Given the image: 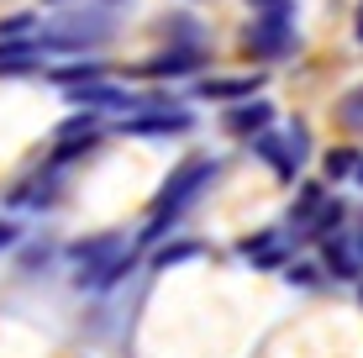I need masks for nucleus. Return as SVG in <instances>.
Returning a JSON list of instances; mask_svg holds the SVG:
<instances>
[{
  "label": "nucleus",
  "mask_w": 363,
  "mask_h": 358,
  "mask_svg": "<svg viewBox=\"0 0 363 358\" xmlns=\"http://www.w3.org/2000/svg\"><path fill=\"white\" fill-rule=\"evenodd\" d=\"M216 169H221L216 158H184V164L164 179V190H158V201H153V227H147V237H158V232H164L169 221L179 216L211 179H216Z\"/></svg>",
  "instance_id": "obj_1"
},
{
  "label": "nucleus",
  "mask_w": 363,
  "mask_h": 358,
  "mask_svg": "<svg viewBox=\"0 0 363 358\" xmlns=\"http://www.w3.org/2000/svg\"><path fill=\"white\" fill-rule=\"evenodd\" d=\"M111 32H116V21H111L106 11H69V16L48 21L32 43L43 47V53H84V47H100Z\"/></svg>",
  "instance_id": "obj_2"
},
{
  "label": "nucleus",
  "mask_w": 363,
  "mask_h": 358,
  "mask_svg": "<svg viewBox=\"0 0 363 358\" xmlns=\"http://www.w3.org/2000/svg\"><path fill=\"white\" fill-rule=\"evenodd\" d=\"M190 127H195V116L184 106L153 101V95H147L132 116H121V132H127V138H179V132H190Z\"/></svg>",
  "instance_id": "obj_3"
},
{
  "label": "nucleus",
  "mask_w": 363,
  "mask_h": 358,
  "mask_svg": "<svg viewBox=\"0 0 363 358\" xmlns=\"http://www.w3.org/2000/svg\"><path fill=\"white\" fill-rule=\"evenodd\" d=\"M242 43H247V58H258V64H279V58H290L295 47H300V37L290 21H247V32H242Z\"/></svg>",
  "instance_id": "obj_4"
},
{
  "label": "nucleus",
  "mask_w": 363,
  "mask_h": 358,
  "mask_svg": "<svg viewBox=\"0 0 363 358\" xmlns=\"http://www.w3.org/2000/svg\"><path fill=\"white\" fill-rule=\"evenodd\" d=\"M116 258H121V237L116 232H100V237L69 248V264H74V274H79V285H100V274H106Z\"/></svg>",
  "instance_id": "obj_5"
},
{
  "label": "nucleus",
  "mask_w": 363,
  "mask_h": 358,
  "mask_svg": "<svg viewBox=\"0 0 363 358\" xmlns=\"http://www.w3.org/2000/svg\"><path fill=\"white\" fill-rule=\"evenodd\" d=\"M69 106L90 111V116H95V111H121V116H132L143 101L127 95V90H116L111 79H90V84H74V90H69Z\"/></svg>",
  "instance_id": "obj_6"
},
{
  "label": "nucleus",
  "mask_w": 363,
  "mask_h": 358,
  "mask_svg": "<svg viewBox=\"0 0 363 358\" xmlns=\"http://www.w3.org/2000/svg\"><path fill=\"white\" fill-rule=\"evenodd\" d=\"M264 90L258 74H211V79L195 84V101H221V106H237V101H253Z\"/></svg>",
  "instance_id": "obj_7"
},
{
  "label": "nucleus",
  "mask_w": 363,
  "mask_h": 358,
  "mask_svg": "<svg viewBox=\"0 0 363 358\" xmlns=\"http://www.w3.org/2000/svg\"><path fill=\"white\" fill-rule=\"evenodd\" d=\"M221 127H227L232 138H258V132L274 127V106L264 101V95H253V101H237L227 116H221Z\"/></svg>",
  "instance_id": "obj_8"
},
{
  "label": "nucleus",
  "mask_w": 363,
  "mask_h": 358,
  "mask_svg": "<svg viewBox=\"0 0 363 358\" xmlns=\"http://www.w3.org/2000/svg\"><path fill=\"white\" fill-rule=\"evenodd\" d=\"M100 142V121L84 111V116H74L58 127V147H53V158L58 164H69V158H79V153H90V147Z\"/></svg>",
  "instance_id": "obj_9"
},
{
  "label": "nucleus",
  "mask_w": 363,
  "mask_h": 358,
  "mask_svg": "<svg viewBox=\"0 0 363 358\" xmlns=\"http://www.w3.org/2000/svg\"><path fill=\"white\" fill-rule=\"evenodd\" d=\"M253 153L258 158H264V164L274 169V174H279L284 184H290L295 174H300V158H295V147H290V138H284V132H258V138H253Z\"/></svg>",
  "instance_id": "obj_10"
},
{
  "label": "nucleus",
  "mask_w": 363,
  "mask_h": 358,
  "mask_svg": "<svg viewBox=\"0 0 363 358\" xmlns=\"http://www.w3.org/2000/svg\"><path fill=\"white\" fill-rule=\"evenodd\" d=\"M253 269H284V258H290V242H284V232H253V237L237 248Z\"/></svg>",
  "instance_id": "obj_11"
},
{
  "label": "nucleus",
  "mask_w": 363,
  "mask_h": 358,
  "mask_svg": "<svg viewBox=\"0 0 363 358\" xmlns=\"http://www.w3.org/2000/svg\"><path fill=\"white\" fill-rule=\"evenodd\" d=\"M206 64V47H190V43H169L164 53H153L143 64V74H195Z\"/></svg>",
  "instance_id": "obj_12"
},
{
  "label": "nucleus",
  "mask_w": 363,
  "mask_h": 358,
  "mask_svg": "<svg viewBox=\"0 0 363 358\" xmlns=\"http://www.w3.org/2000/svg\"><path fill=\"white\" fill-rule=\"evenodd\" d=\"M43 69V47L32 37H0V74H27Z\"/></svg>",
  "instance_id": "obj_13"
},
{
  "label": "nucleus",
  "mask_w": 363,
  "mask_h": 358,
  "mask_svg": "<svg viewBox=\"0 0 363 358\" xmlns=\"http://www.w3.org/2000/svg\"><path fill=\"white\" fill-rule=\"evenodd\" d=\"M321 264H327V274L337 279H358V253L347 237H321Z\"/></svg>",
  "instance_id": "obj_14"
},
{
  "label": "nucleus",
  "mask_w": 363,
  "mask_h": 358,
  "mask_svg": "<svg viewBox=\"0 0 363 358\" xmlns=\"http://www.w3.org/2000/svg\"><path fill=\"white\" fill-rule=\"evenodd\" d=\"M48 79H53V84H90V79H106V64H95V58H84V64H64V69H48Z\"/></svg>",
  "instance_id": "obj_15"
},
{
  "label": "nucleus",
  "mask_w": 363,
  "mask_h": 358,
  "mask_svg": "<svg viewBox=\"0 0 363 358\" xmlns=\"http://www.w3.org/2000/svg\"><path fill=\"white\" fill-rule=\"evenodd\" d=\"M342 216H347V206H342V201H321V206H316V216L306 221V232H311V237H332V227H342Z\"/></svg>",
  "instance_id": "obj_16"
},
{
  "label": "nucleus",
  "mask_w": 363,
  "mask_h": 358,
  "mask_svg": "<svg viewBox=\"0 0 363 358\" xmlns=\"http://www.w3.org/2000/svg\"><path fill=\"white\" fill-rule=\"evenodd\" d=\"M158 32H164L169 43H190V47H200V43H206V32H200L190 16H164V21H158Z\"/></svg>",
  "instance_id": "obj_17"
},
{
  "label": "nucleus",
  "mask_w": 363,
  "mask_h": 358,
  "mask_svg": "<svg viewBox=\"0 0 363 358\" xmlns=\"http://www.w3.org/2000/svg\"><path fill=\"white\" fill-rule=\"evenodd\" d=\"M190 258H200V242L184 237V242H164V248L153 253V269H174V264H190Z\"/></svg>",
  "instance_id": "obj_18"
},
{
  "label": "nucleus",
  "mask_w": 363,
  "mask_h": 358,
  "mask_svg": "<svg viewBox=\"0 0 363 358\" xmlns=\"http://www.w3.org/2000/svg\"><path fill=\"white\" fill-rule=\"evenodd\" d=\"M358 158L363 153H353V147H332L327 158H321V169H327V179L337 184V179H353V169H358Z\"/></svg>",
  "instance_id": "obj_19"
},
{
  "label": "nucleus",
  "mask_w": 363,
  "mask_h": 358,
  "mask_svg": "<svg viewBox=\"0 0 363 358\" xmlns=\"http://www.w3.org/2000/svg\"><path fill=\"white\" fill-rule=\"evenodd\" d=\"M321 201H327V195H321V184H306V190H300V201L290 206V227L306 232V221L316 216V206H321Z\"/></svg>",
  "instance_id": "obj_20"
},
{
  "label": "nucleus",
  "mask_w": 363,
  "mask_h": 358,
  "mask_svg": "<svg viewBox=\"0 0 363 358\" xmlns=\"http://www.w3.org/2000/svg\"><path fill=\"white\" fill-rule=\"evenodd\" d=\"M337 121H342V127H353V132H363V84H353V90L337 101Z\"/></svg>",
  "instance_id": "obj_21"
},
{
  "label": "nucleus",
  "mask_w": 363,
  "mask_h": 358,
  "mask_svg": "<svg viewBox=\"0 0 363 358\" xmlns=\"http://www.w3.org/2000/svg\"><path fill=\"white\" fill-rule=\"evenodd\" d=\"M258 21H290L295 27V0H247Z\"/></svg>",
  "instance_id": "obj_22"
},
{
  "label": "nucleus",
  "mask_w": 363,
  "mask_h": 358,
  "mask_svg": "<svg viewBox=\"0 0 363 358\" xmlns=\"http://www.w3.org/2000/svg\"><path fill=\"white\" fill-rule=\"evenodd\" d=\"M284 274H290V285H300V290H316V269H311V264H284Z\"/></svg>",
  "instance_id": "obj_23"
},
{
  "label": "nucleus",
  "mask_w": 363,
  "mask_h": 358,
  "mask_svg": "<svg viewBox=\"0 0 363 358\" xmlns=\"http://www.w3.org/2000/svg\"><path fill=\"white\" fill-rule=\"evenodd\" d=\"M16 237H21V227H16L11 216H0V253H6V248H16Z\"/></svg>",
  "instance_id": "obj_24"
},
{
  "label": "nucleus",
  "mask_w": 363,
  "mask_h": 358,
  "mask_svg": "<svg viewBox=\"0 0 363 358\" xmlns=\"http://www.w3.org/2000/svg\"><path fill=\"white\" fill-rule=\"evenodd\" d=\"M353 37L363 43V0H358V11H353Z\"/></svg>",
  "instance_id": "obj_25"
},
{
  "label": "nucleus",
  "mask_w": 363,
  "mask_h": 358,
  "mask_svg": "<svg viewBox=\"0 0 363 358\" xmlns=\"http://www.w3.org/2000/svg\"><path fill=\"white\" fill-rule=\"evenodd\" d=\"M353 179H358V184H363V158H358V169H353Z\"/></svg>",
  "instance_id": "obj_26"
},
{
  "label": "nucleus",
  "mask_w": 363,
  "mask_h": 358,
  "mask_svg": "<svg viewBox=\"0 0 363 358\" xmlns=\"http://www.w3.org/2000/svg\"><path fill=\"white\" fill-rule=\"evenodd\" d=\"M353 253H358V258H363V232H358V248H353Z\"/></svg>",
  "instance_id": "obj_27"
},
{
  "label": "nucleus",
  "mask_w": 363,
  "mask_h": 358,
  "mask_svg": "<svg viewBox=\"0 0 363 358\" xmlns=\"http://www.w3.org/2000/svg\"><path fill=\"white\" fill-rule=\"evenodd\" d=\"M358 301H363V290H358Z\"/></svg>",
  "instance_id": "obj_28"
}]
</instances>
